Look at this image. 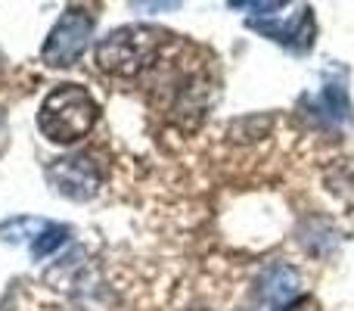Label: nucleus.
Listing matches in <instances>:
<instances>
[{
  "instance_id": "8",
  "label": "nucleus",
  "mask_w": 354,
  "mask_h": 311,
  "mask_svg": "<svg viewBox=\"0 0 354 311\" xmlns=\"http://www.w3.org/2000/svg\"><path fill=\"white\" fill-rule=\"evenodd\" d=\"M324 181H326V187L339 196V202H345L348 208L354 206V159H336V162L326 168Z\"/></svg>"
},
{
  "instance_id": "6",
  "label": "nucleus",
  "mask_w": 354,
  "mask_h": 311,
  "mask_svg": "<svg viewBox=\"0 0 354 311\" xmlns=\"http://www.w3.org/2000/svg\"><path fill=\"white\" fill-rule=\"evenodd\" d=\"M299 271L289 268L286 262H274L261 274V302L268 311H283L299 296Z\"/></svg>"
},
{
  "instance_id": "9",
  "label": "nucleus",
  "mask_w": 354,
  "mask_h": 311,
  "mask_svg": "<svg viewBox=\"0 0 354 311\" xmlns=\"http://www.w3.org/2000/svg\"><path fill=\"white\" fill-rule=\"evenodd\" d=\"M66 240H68V227L66 224H44V231L31 240V256L41 262V258H47L50 252L59 249Z\"/></svg>"
},
{
  "instance_id": "13",
  "label": "nucleus",
  "mask_w": 354,
  "mask_h": 311,
  "mask_svg": "<svg viewBox=\"0 0 354 311\" xmlns=\"http://www.w3.org/2000/svg\"><path fill=\"white\" fill-rule=\"evenodd\" d=\"M283 311H317V299L314 296H295Z\"/></svg>"
},
{
  "instance_id": "10",
  "label": "nucleus",
  "mask_w": 354,
  "mask_h": 311,
  "mask_svg": "<svg viewBox=\"0 0 354 311\" xmlns=\"http://www.w3.org/2000/svg\"><path fill=\"white\" fill-rule=\"evenodd\" d=\"M41 231H44V221H37V218H12V221H3V224H0V240L19 243V240L37 237Z\"/></svg>"
},
{
  "instance_id": "5",
  "label": "nucleus",
  "mask_w": 354,
  "mask_h": 311,
  "mask_svg": "<svg viewBox=\"0 0 354 311\" xmlns=\"http://www.w3.org/2000/svg\"><path fill=\"white\" fill-rule=\"evenodd\" d=\"M252 28L261 31L264 37H270V41L283 44V47L289 50H308L314 44V10L311 6H305V10L299 12L295 19H289V22H280V19H268V22H252Z\"/></svg>"
},
{
  "instance_id": "4",
  "label": "nucleus",
  "mask_w": 354,
  "mask_h": 311,
  "mask_svg": "<svg viewBox=\"0 0 354 311\" xmlns=\"http://www.w3.org/2000/svg\"><path fill=\"white\" fill-rule=\"evenodd\" d=\"M50 184L56 187L59 196H68L75 202H87L91 196H97L100 184H103V171L91 159V153L78 156H62L47 168Z\"/></svg>"
},
{
  "instance_id": "12",
  "label": "nucleus",
  "mask_w": 354,
  "mask_h": 311,
  "mask_svg": "<svg viewBox=\"0 0 354 311\" xmlns=\"http://www.w3.org/2000/svg\"><path fill=\"white\" fill-rule=\"evenodd\" d=\"M140 10H149V12H165V10H177L180 0H134Z\"/></svg>"
},
{
  "instance_id": "11",
  "label": "nucleus",
  "mask_w": 354,
  "mask_h": 311,
  "mask_svg": "<svg viewBox=\"0 0 354 311\" xmlns=\"http://www.w3.org/2000/svg\"><path fill=\"white\" fill-rule=\"evenodd\" d=\"M286 3L289 0H230L233 10H249V12H261V16H274Z\"/></svg>"
},
{
  "instance_id": "7",
  "label": "nucleus",
  "mask_w": 354,
  "mask_h": 311,
  "mask_svg": "<svg viewBox=\"0 0 354 311\" xmlns=\"http://www.w3.org/2000/svg\"><path fill=\"white\" fill-rule=\"evenodd\" d=\"M314 116L320 122L333 125V128H345L351 125V97L345 81H326L314 97Z\"/></svg>"
},
{
  "instance_id": "2",
  "label": "nucleus",
  "mask_w": 354,
  "mask_h": 311,
  "mask_svg": "<svg viewBox=\"0 0 354 311\" xmlns=\"http://www.w3.org/2000/svg\"><path fill=\"white\" fill-rule=\"evenodd\" d=\"M165 37V31L153 28V25L115 28L97 44V66L109 75H118V78H131L147 66H153Z\"/></svg>"
},
{
  "instance_id": "1",
  "label": "nucleus",
  "mask_w": 354,
  "mask_h": 311,
  "mask_svg": "<svg viewBox=\"0 0 354 311\" xmlns=\"http://www.w3.org/2000/svg\"><path fill=\"white\" fill-rule=\"evenodd\" d=\"M97 100L81 85H59L47 94L37 112V128L53 143H75L97 125Z\"/></svg>"
},
{
  "instance_id": "3",
  "label": "nucleus",
  "mask_w": 354,
  "mask_h": 311,
  "mask_svg": "<svg viewBox=\"0 0 354 311\" xmlns=\"http://www.w3.org/2000/svg\"><path fill=\"white\" fill-rule=\"evenodd\" d=\"M93 35V16L87 10H66V16L53 25L47 44L41 50V60L50 69H62V66H75L84 56L87 44Z\"/></svg>"
}]
</instances>
